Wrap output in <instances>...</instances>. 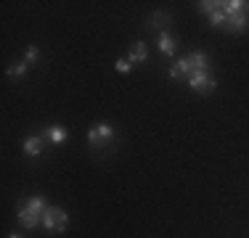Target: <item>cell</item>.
Wrapping results in <instances>:
<instances>
[{
	"instance_id": "cell-8",
	"label": "cell",
	"mask_w": 249,
	"mask_h": 238,
	"mask_svg": "<svg viewBox=\"0 0 249 238\" xmlns=\"http://www.w3.org/2000/svg\"><path fill=\"white\" fill-rule=\"evenodd\" d=\"M157 45H159V51H162L164 56H173V53H175V48H178L175 37H173V34H167V32H159Z\"/></svg>"
},
{
	"instance_id": "cell-1",
	"label": "cell",
	"mask_w": 249,
	"mask_h": 238,
	"mask_svg": "<svg viewBox=\"0 0 249 238\" xmlns=\"http://www.w3.org/2000/svg\"><path fill=\"white\" fill-rule=\"evenodd\" d=\"M40 225H43L45 230H51V233H64L67 225H69V217H67V212L58 209V206H45Z\"/></svg>"
},
{
	"instance_id": "cell-7",
	"label": "cell",
	"mask_w": 249,
	"mask_h": 238,
	"mask_svg": "<svg viewBox=\"0 0 249 238\" xmlns=\"http://www.w3.org/2000/svg\"><path fill=\"white\" fill-rule=\"evenodd\" d=\"M127 61L130 64H146L149 61V51H146L143 43H133V48H130L127 53Z\"/></svg>"
},
{
	"instance_id": "cell-9",
	"label": "cell",
	"mask_w": 249,
	"mask_h": 238,
	"mask_svg": "<svg viewBox=\"0 0 249 238\" xmlns=\"http://www.w3.org/2000/svg\"><path fill=\"white\" fill-rule=\"evenodd\" d=\"M228 29L231 32H244L247 24H249V14H236V16H228Z\"/></svg>"
},
{
	"instance_id": "cell-4",
	"label": "cell",
	"mask_w": 249,
	"mask_h": 238,
	"mask_svg": "<svg viewBox=\"0 0 249 238\" xmlns=\"http://www.w3.org/2000/svg\"><path fill=\"white\" fill-rule=\"evenodd\" d=\"M16 220H19L21 228L32 230V228H37V225H40V220H43V217H40L37 212H32V209L24 204V206H19V209H16Z\"/></svg>"
},
{
	"instance_id": "cell-10",
	"label": "cell",
	"mask_w": 249,
	"mask_h": 238,
	"mask_svg": "<svg viewBox=\"0 0 249 238\" xmlns=\"http://www.w3.org/2000/svg\"><path fill=\"white\" fill-rule=\"evenodd\" d=\"M24 153L27 156H40V153H43V138H37V135H35V138H27L24 140Z\"/></svg>"
},
{
	"instance_id": "cell-15",
	"label": "cell",
	"mask_w": 249,
	"mask_h": 238,
	"mask_svg": "<svg viewBox=\"0 0 249 238\" xmlns=\"http://www.w3.org/2000/svg\"><path fill=\"white\" fill-rule=\"evenodd\" d=\"M8 238H24V236H19V233H11Z\"/></svg>"
},
{
	"instance_id": "cell-11",
	"label": "cell",
	"mask_w": 249,
	"mask_h": 238,
	"mask_svg": "<svg viewBox=\"0 0 249 238\" xmlns=\"http://www.w3.org/2000/svg\"><path fill=\"white\" fill-rule=\"evenodd\" d=\"M27 67H29L27 61H21V64H14V67H8V77H11V80H21V77L27 74Z\"/></svg>"
},
{
	"instance_id": "cell-14",
	"label": "cell",
	"mask_w": 249,
	"mask_h": 238,
	"mask_svg": "<svg viewBox=\"0 0 249 238\" xmlns=\"http://www.w3.org/2000/svg\"><path fill=\"white\" fill-rule=\"evenodd\" d=\"M114 69L120 71V74H127V71H133V69H130V61H122V58L114 64Z\"/></svg>"
},
{
	"instance_id": "cell-2",
	"label": "cell",
	"mask_w": 249,
	"mask_h": 238,
	"mask_svg": "<svg viewBox=\"0 0 249 238\" xmlns=\"http://www.w3.org/2000/svg\"><path fill=\"white\" fill-rule=\"evenodd\" d=\"M111 138H114V127H111V124H106V122H98V124H93V127L88 130V143H90L93 148L106 146Z\"/></svg>"
},
{
	"instance_id": "cell-6",
	"label": "cell",
	"mask_w": 249,
	"mask_h": 238,
	"mask_svg": "<svg viewBox=\"0 0 249 238\" xmlns=\"http://www.w3.org/2000/svg\"><path fill=\"white\" fill-rule=\"evenodd\" d=\"M67 127H61V124H51V127H45L43 130V138L45 140H51V143H64L67 140Z\"/></svg>"
},
{
	"instance_id": "cell-3",
	"label": "cell",
	"mask_w": 249,
	"mask_h": 238,
	"mask_svg": "<svg viewBox=\"0 0 249 238\" xmlns=\"http://www.w3.org/2000/svg\"><path fill=\"white\" fill-rule=\"evenodd\" d=\"M188 87H191V90H196V93H212L217 87V82L212 80L207 71H196V74L188 77Z\"/></svg>"
},
{
	"instance_id": "cell-13",
	"label": "cell",
	"mask_w": 249,
	"mask_h": 238,
	"mask_svg": "<svg viewBox=\"0 0 249 238\" xmlns=\"http://www.w3.org/2000/svg\"><path fill=\"white\" fill-rule=\"evenodd\" d=\"M24 61H27V64H35V61H40V51H37L35 45H29V48H27V56H24Z\"/></svg>"
},
{
	"instance_id": "cell-5",
	"label": "cell",
	"mask_w": 249,
	"mask_h": 238,
	"mask_svg": "<svg viewBox=\"0 0 249 238\" xmlns=\"http://www.w3.org/2000/svg\"><path fill=\"white\" fill-rule=\"evenodd\" d=\"M186 61H188V69H191V74H196V71H207V67H210V58H207L204 53H199V51L188 53Z\"/></svg>"
},
{
	"instance_id": "cell-12",
	"label": "cell",
	"mask_w": 249,
	"mask_h": 238,
	"mask_svg": "<svg viewBox=\"0 0 249 238\" xmlns=\"http://www.w3.org/2000/svg\"><path fill=\"white\" fill-rule=\"evenodd\" d=\"M225 21H228V16H225L223 3H220V8H217V11H212V14H210V24H212V27H223Z\"/></svg>"
}]
</instances>
